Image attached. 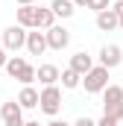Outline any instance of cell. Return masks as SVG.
Returning a JSON list of instances; mask_svg holds the SVG:
<instances>
[{"mask_svg": "<svg viewBox=\"0 0 123 126\" xmlns=\"http://www.w3.org/2000/svg\"><path fill=\"white\" fill-rule=\"evenodd\" d=\"M79 85H82V76H79L73 67H64V70H62V88L73 91V88H79Z\"/></svg>", "mask_w": 123, "mask_h": 126, "instance_id": "obj_17", "label": "cell"}, {"mask_svg": "<svg viewBox=\"0 0 123 126\" xmlns=\"http://www.w3.org/2000/svg\"><path fill=\"white\" fill-rule=\"evenodd\" d=\"M18 3H21V6H32L35 0H18Z\"/></svg>", "mask_w": 123, "mask_h": 126, "instance_id": "obj_26", "label": "cell"}, {"mask_svg": "<svg viewBox=\"0 0 123 126\" xmlns=\"http://www.w3.org/2000/svg\"><path fill=\"white\" fill-rule=\"evenodd\" d=\"M111 9H114V12H117V18H123V0H117V3H114V6H111Z\"/></svg>", "mask_w": 123, "mask_h": 126, "instance_id": "obj_22", "label": "cell"}, {"mask_svg": "<svg viewBox=\"0 0 123 126\" xmlns=\"http://www.w3.org/2000/svg\"><path fill=\"white\" fill-rule=\"evenodd\" d=\"M18 24L24 30H38V6H21L18 9Z\"/></svg>", "mask_w": 123, "mask_h": 126, "instance_id": "obj_12", "label": "cell"}, {"mask_svg": "<svg viewBox=\"0 0 123 126\" xmlns=\"http://www.w3.org/2000/svg\"><path fill=\"white\" fill-rule=\"evenodd\" d=\"M97 126H120V120H114V117H108V114H103V117L97 120Z\"/></svg>", "mask_w": 123, "mask_h": 126, "instance_id": "obj_19", "label": "cell"}, {"mask_svg": "<svg viewBox=\"0 0 123 126\" xmlns=\"http://www.w3.org/2000/svg\"><path fill=\"white\" fill-rule=\"evenodd\" d=\"M18 103H21V109H38V103H41V91H35L32 85H24L21 94H18Z\"/></svg>", "mask_w": 123, "mask_h": 126, "instance_id": "obj_14", "label": "cell"}, {"mask_svg": "<svg viewBox=\"0 0 123 126\" xmlns=\"http://www.w3.org/2000/svg\"><path fill=\"white\" fill-rule=\"evenodd\" d=\"M103 114L123 120V88L120 85H108L103 91Z\"/></svg>", "mask_w": 123, "mask_h": 126, "instance_id": "obj_2", "label": "cell"}, {"mask_svg": "<svg viewBox=\"0 0 123 126\" xmlns=\"http://www.w3.org/2000/svg\"><path fill=\"white\" fill-rule=\"evenodd\" d=\"M12 79H18L21 85H32L35 79H38V67H32L24 56H9V62H6V67H3Z\"/></svg>", "mask_w": 123, "mask_h": 126, "instance_id": "obj_1", "label": "cell"}, {"mask_svg": "<svg viewBox=\"0 0 123 126\" xmlns=\"http://www.w3.org/2000/svg\"><path fill=\"white\" fill-rule=\"evenodd\" d=\"M44 126H73V123H64V120H50V123H44Z\"/></svg>", "mask_w": 123, "mask_h": 126, "instance_id": "obj_23", "label": "cell"}, {"mask_svg": "<svg viewBox=\"0 0 123 126\" xmlns=\"http://www.w3.org/2000/svg\"><path fill=\"white\" fill-rule=\"evenodd\" d=\"M120 62H123V50L117 44H106V47L100 50V64H103V67L111 70V67H117Z\"/></svg>", "mask_w": 123, "mask_h": 126, "instance_id": "obj_9", "label": "cell"}, {"mask_svg": "<svg viewBox=\"0 0 123 126\" xmlns=\"http://www.w3.org/2000/svg\"><path fill=\"white\" fill-rule=\"evenodd\" d=\"M73 3H76V6H85V9L91 6V0H73Z\"/></svg>", "mask_w": 123, "mask_h": 126, "instance_id": "obj_24", "label": "cell"}, {"mask_svg": "<svg viewBox=\"0 0 123 126\" xmlns=\"http://www.w3.org/2000/svg\"><path fill=\"white\" fill-rule=\"evenodd\" d=\"M24 126H44V123H38V120H27Z\"/></svg>", "mask_w": 123, "mask_h": 126, "instance_id": "obj_25", "label": "cell"}, {"mask_svg": "<svg viewBox=\"0 0 123 126\" xmlns=\"http://www.w3.org/2000/svg\"><path fill=\"white\" fill-rule=\"evenodd\" d=\"M0 106H3V103H0Z\"/></svg>", "mask_w": 123, "mask_h": 126, "instance_id": "obj_28", "label": "cell"}, {"mask_svg": "<svg viewBox=\"0 0 123 126\" xmlns=\"http://www.w3.org/2000/svg\"><path fill=\"white\" fill-rule=\"evenodd\" d=\"M67 44H70V30H67V27L56 24V27L47 30V47H50V50H64Z\"/></svg>", "mask_w": 123, "mask_h": 126, "instance_id": "obj_7", "label": "cell"}, {"mask_svg": "<svg viewBox=\"0 0 123 126\" xmlns=\"http://www.w3.org/2000/svg\"><path fill=\"white\" fill-rule=\"evenodd\" d=\"M50 9L56 12V18L64 21V18H70V15L76 12V3H73V0H53V3H50Z\"/></svg>", "mask_w": 123, "mask_h": 126, "instance_id": "obj_15", "label": "cell"}, {"mask_svg": "<svg viewBox=\"0 0 123 126\" xmlns=\"http://www.w3.org/2000/svg\"><path fill=\"white\" fill-rule=\"evenodd\" d=\"M6 62H9V50L3 47V35H0V67H6Z\"/></svg>", "mask_w": 123, "mask_h": 126, "instance_id": "obj_20", "label": "cell"}, {"mask_svg": "<svg viewBox=\"0 0 123 126\" xmlns=\"http://www.w3.org/2000/svg\"><path fill=\"white\" fill-rule=\"evenodd\" d=\"M38 109H41L47 117H56V114L62 111V88L59 85L41 88V103H38Z\"/></svg>", "mask_w": 123, "mask_h": 126, "instance_id": "obj_4", "label": "cell"}, {"mask_svg": "<svg viewBox=\"0 0 123 126\" xmlns=\"http://www.w3.org/2000/svg\"><path fill=\"white\" fill-rule=\"evenodd\" d=\"M38 82L47 88V85H59L62 82V70L56 67V64H38Z\"/></svg>", "mask_w": 123, "mask_h": 126, "instance_id": "obj_11", "label": "cell"}, {"mask_svg": "<svg viewBox=\"0 0 123 126\" xmlns=\"http://www.w3.org/2000/svg\"><path fill=\"white\" fill-rule=\"evenodd\" d=\"M88 9H94V12L100 15V12H106V9H111V6H108V0H91V6H88Z\"/></svg>", "mask_w": 123, "mask_h": 126, "instance_id": "obj_18", "label": "cell"}, {"mask_svg": "<svg viewBox=\"0 0 123 126\" xmlns=\"http://www.w3.org/2000/svg\"><path fill=\"white\" fill-rule=\"evenodd\" d=\"M73 126H97V120H91V117H79V120H73Z\"/></svg>", "mask_w": 123, "mask_h": 126, "instance_id": "obj_21", "label": "cell"}, {"mask_svg": "<svg viewBox=\"0 0 123 126\" xmlns=\"http://www.w3.org/2000/svg\"><path fill=\"white\" fill-rule=\"evenodd\" d=\"M0 117H3V126H24V109H21V103L18 100H9V103H3L0 106Z\"/></svg>", "mask_w": 123, "mask_h": 126, "instance_id": "obj_6", "label": "cell"}, {"mask_svg": "<svg viewBox=\"0 0 123 126\" xmlns=\"http://www.w3.org/2000/svg\"><path fill=\"white\" fill-rule=\"evenodd\" d=\"M97 30H100V32H114V30H120V18H117V12H114V9L100 12V15H97Z\"/></svg>", "mask_w": 123, "mask_h": 126, "instance_id": "obj_10", "label": "cell"}, {"mask_svg": "<svg viewBox=\"0 0 123 126\" xmlns=\"http://www.w3.org/2000/svg\"><path fill=\"white\" fill-rule=\"evenodd\" d=\"M50 27H56V12L50 6H38V30L47 32Z\"/></svg>", "mask_w": 123, "mask_h": 126, "instance_id": "obj_16", "label": "cell"}, {"mask_svg": "<svg viewBox=\"0 0 123 126\" xmlns=\"http://www.w3.org/2000/svg\"><path fill=\"white\" fill-rule=\"evenodd\" d=\"M120 30H123V18H120Z\"/></svg>", "mask_w": 123, "mask_h": 126, "instance_id": "obj_27", "label": "cell"}, {"mask_svg": "<svg viewBox=\"0 0 123 126\" xmlns=\"http://www.w3.org/2000/svg\"><path fill=\"white\" fill-rule=\"evenodd\" d=\"M50 47H47V32L41 30H32L30 35H27V53L30 56H44Z\"/></svg>", "mask_w": 123, "mask_h": 126, "instance_id": "obj_8", "label": "cell"}, {"mask_svg": "<svg viewBox=\"0 0 123 126\" xmlns=\"http://www.w3.org/2000/svg\"><path fill=\"white\" fill-rule=\"evenodd\" d=\"M0 35H3V47H6L9 53L27 50V35H30V32L24 30L21 24H12V27H6V30L0 32Z\"/></svg>", "mask_w": 123, "mask_h": 126, "instance_id": "obj_5", "label": "cell"}, {"mask_svg": "<svg viewBox=\"0 0 123 126\" xmlns=\"http://www.w3.org/2000/svg\"><path fill=\"white\" fill-rule=\"evenodd\" d=\"M82 88H85V94H103L108 88V67L94 64L91 70L82 76Z\"/></svg>", "mask_w": 123, "mask_h": 126, "instance_id": "obj_3", "label": "cell"}, {"mask_svg": "<svg viewBox=\"0 0 123 126\" xmlns=\"http://www.w3.org/2000/svg\"><path fill=\"white\" fill-rule=\"evenodd\" d=\"M67 67H73L79 76H85V73L94 67V59L85 53V50H79V53H73V56H70V64H67Z\"/></svg>", "mask_w": 123, "mask_h": 126, "instance_id": "obj_13", "label": "cell"}]
</instances>
